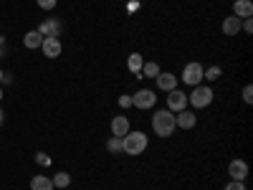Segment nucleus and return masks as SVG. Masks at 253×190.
Listing matches in <instances>:
<instances>
[{"label":"nucleus","mask_w":253,"mask_h":190,"mask_svg":"<svg viewBox=\"0 0 253 190\" xmlns=\"http://www.w3.org/2000/svg\"><path fill=\"white\" fill-rule=\"evenodd\" d=\"M147 142H150V140H147V135L144 132H126L124 137H122V152L124 155H129V157H139L144 150H147Z\"/></svg>","instance_id":"f257e3e1"},{"label":"nucleus","mask_w":253,"mask_h":190,"mask_svg":"<svg viewBox=\"0 0 253 190\" xmlns=\"http://www.w3.org/2000/svg\"><path fill=\"white\" fill-rule=\"evenodd\" d=\"M152 130L157 132V137H172V132L177 130L175 124V114L170 109H160L152 117Z\"/></svg>","instance_id":"f03ea898"},{"label":"nucleus","mask_w":253,"mask_h":190,"mask_svg":"<svg viewBox=\"0 0 253 190\" xmlns=\"http://www.w3.org/2000/svg\"><path fill=\"white\" fill-rule=\"evenodd\" d=\"M213 99H215V92L210 89V87H205V84H198V87H193V92L187 94V104H193L195 109L210 107V104H213Z\"/></svg>","instance_id":"7ed1b4c3"},{"label":"nucleus","mask_w":253,"mask_h":190,"mask_svg":"<svg viewBox=\"0 0 253 190\" xmlns=\"http://www.w3.org/2000/svg\"><path fill=\"white\" fill-rule=\"evenodd\" d=\"M155 104H157V94H155L152 89H139L137 94H132V107H137V109H142V112L152 109Z\"/></svg>","instance_id":"20e7f679"},{"label":"nucleus","mask_w":253,"mask_h":190,"mask_svg":"<svg viewBox=\"0 0 253 190\" xmlns=\"http://www.w3.org/2000/svg\"><path fill=\"white\" fill-rule=\"evenodd\" d=\"M187 87H198V84H203V66L198 61H193V63H187V66L182 69V76H180Z\"/></svg>","instance_id":"39448f33"},{"label":"nucleus","mask_w":253,"mask_h":190,"mask_svg":"<svg viewBox=\"0 0 253 190\" xmlns=\"http://www.w3.org/2000/svg\"><path fill=\"white\" fill-rule=\"evenodd\" d=\"M187 107V94L180 92V89H172V92H167V109H170L172 114L182 112Z\"/></svg>","instance_id":"423d86ee"},{"label":"nucleus","mask_w":253,"mask_h":190,"mask_svg":"<svg viewBox=\"0 0 253 190\" xmlns=\"http://www.w3.org/2000/svg\"><path fill=\"white\" fill-rule=\"evenodd\" d=\"M41 51H43L46 58H58L61 51H63V46H61V41H58L56 36H46L43 44H41Z\"/></svg>","instance_id":"0eeeda50"},{"label":"nucleus","mask_w":253,"mask_h":190,"mask_svg":"<svg viewBox=\"0 0 253 190\" xmlns=\"http://www.w3.org/2000/svg\"><path fill=\"white\" fill-rule=\"evenodd\" d=\"M61 28H63V26H61V20H56V18H46L36 31L43 36V38H46V36H56V38H58V36H61Z\"/></svg>","instance_id":"6e6552de"},{"label":"nucleus","mask_w":253,"mask_h":190,"mask_svg":"<svg viewBox=\"0 0 253 190\" xmlns=\"http://www.w3.org/2000/svg\"><path fill=\"white\" fill-rule=\"evenodd\" d=\"M155 81H157V89H160V92H172V89H177V76L170 74V71H160V76H157Z\"/></svg>","instance_id":"1a4fd4ad"},{"label":"nucleus","mask_w":253,"mask_h":190,"mask_svg":"<svg viewBox=\"0 0 253 190\" xmlns=\"http://www.w3.org/2000/svg\"><path fill=\"white\" fill-rule=\"evenodd\" d=\"M228 175L233 178V180H246V178H248V162L233 160V162L228 165Z\"/></svg>","instance_id":"9d476101"},{"label":"nucleus","mask_w":253,"mask_h":190,"mask_svg":"<svg viewBox=\"0 0 253 190\" xmlns=\"http://www.w3.org/2000/svg\"><path fill=\"white\" fill-rule=\"evenodd\" d=\"M175 124L180 127V130H193V127L198 124V117H195L193 112L182 109V112H177V114H175Z\"/></svg>","instance_id":"9b49d317"},{"label":"nucleus","mask_w":253,"mask_h":190,"mask_svg":"<svg viewBox=\"0 0 253 190\" xmlns=\"http://www.w3.org/2000/svg\"><path fill=\"white\" fill-rule=\"evenodd\" d=\"M129 130H132V127H129V117L119 114V117L112 119V135H114V137H124Z\"/></svg>","instance_id":"f8f14e48"},{"label":"nucleus","mask_w":253,"mask_h":190,"mask_svg":"<svg viewBox=\"0 0 253 190\" xmlns=\"http://www.w3.org/2000/svg\"><path fill=\"white\" fill-rule=\"evenodd\" d=\"M233 15L246 20V18H253V3L251 0H236L233 3Z\"/></svg>","instance_id":"ddd939ff"},{"label":"nucleus","mask_w":253,"mask_h":190,"mask_svg":"<svg viewBox=\"0 0 253 190\" xmlns=\"http://www.w3.org/2000/svg\"><path fill=\"white\" fill-rule=\"evenodd\" d=\"M223 33H225V36H238V33H241V18L228 15V18L223 20Z\"/></svg>","instance_id":"4468645a"},{"label":"nucleus","mask_w":253,"mask_h":190,"mask_svg":"<svg viewBox=\"0 0 253 190\" xmlns=\"http://www.w3.org/2000/svg\"><path fill=\"white\" fill-rule=\"evenodd\" d=\"M41 44H43V36H41L38 31H28V33L23 36V46H26V48H31V51L41 48Z\"/></svg>","instance_id":"2eb2a0df"},{"label":"nucleus","mask_w":253,"mask_h":190,"mask_svg":"<svg viewBox=\"0 0 253 190\" xmlns=\"http://www.w3.org/2000/svg\"><path fill=\"white\" fill-rule=\"evenodd\" d=\"M31 190H53V180L48 175H33L31 178Z\"/></svg>","instance_id":"dca6fc26"},{"label":"nucleus","mask_w":253,"mask_h":190,"mask_svg":"<svg viewBox=\"0 0 253 190\" xmlns=\"http://www.w3.org/2000/svg\"><path fill=\"white\" fill-rule=\"evenodd\" d=\"M142 66H144V56H142V53H129V58H126V69L139 76Z\"/></svg>","instance_id":"f3484780"},{"label":"nucleus","mask_w":253,"mask_h":190,"mask_svg":"<svg viewBox=\"0 0 253 190\" xmlns=\"http://www.w3.org/2000/svg\"><path fill=\"white\" fill-rule=\"evenodd\" d=\"M160 71H162V69L157 66V61H144V66H142L139 76H144V79H157Z\"/></svg>","instance_id":"a211bd4d"},{"label":"nucleus","mask_w":253,"mask_h":190,"mask_svg":"<svg viewBox=\"0 0 253 190\" xmlns=\"http://www.w3.org/2000/svg\"><path fill=\"white\" fill-rule=\"evenodd\" d=\"M107 152H109V155H119V152H122V137H114V135H112V137L107 140Z\"/></svg>","instance_id":"6ab92c4d"},{"label":"nucleus","mask_w":253,"mask_h":190,"mask_svg":"<svg viewBox=\"0 0 253 190\" xmlns=\"http://www.w3.org/2000/svg\"><path fill=\"white\" fill-rule=\"evenodd\" d=\"M51 180H53V188H69L71 185V175L63 173V170L56 173V178H51Z\"/></svg>","instance_id":"aec40b11"},{"label":"nucleus","mask_w":253,"mask_h":190,"mask_svg":"<svg viewBox=\"0 0 253 190\" xmlns=\"http://www.w3.org/2000/svg\"><path fill=\"white\" fill-rule=\"evenodd\" d=\"M220 76H223L220 66H210V69H203V79H208V81H218Z\"/></svg>","instance_id":"412c9836"},{"label":"nucleus","mask_w":253,"mask_h":190,"mask_svg":"<svg viewBox=\"0 0 253 190\" xmlns=\"http://www.w3.org/2000/svg\"><path fill=\"white\" fill-rule=\"evenodd\" d=\"M36 5H38L41 10H53V8L58 5V0H36Z\"/></svg>","instance_id":"4be33fe9"},{"label":"nucleus","mask_w":253,"mask_h":190,"mask_svg":"<svg viewBox=\"0 0 253 190\" xmlns=\"http://www.w3.org/2000/svg\"><path fill=\"white\" fill-rule=\"evenodd\" d=\"M36 162H38L41 167H48V165H51V157H48L46 152H36Z\"/></svg>","instance_id":"5701e85b"},{"label":"nucleus","mask_w":253,"mask_h":190,"mask_svg":"<svg viewBox=\"0 0 253 190\" xmlns=\"http://www.w3.org/2000/svg\"><path fill=\"white\" fill-rule=\"evenodd\" d=\"M119 107H122V109H129V107H132V94H122V96H119Z\"/></svg>","instance_id":"b1692460"},{"label":"nucleus","mask_w":253,"mask_h":190,"mask_svg":"<svg viewBox=\"0 0 253 190\" xmlns=\"http://www.w3.org/2000/svg\"><path fill=\"white\" fill-rule=\"evenodd\" d=\"M223 190H246V185H243V180H230Z\"/></svg>","instance_id":"393cba45"},{"label":"nucleus","mask_w":253,"mask_h":190,"mask_svg":"<svg viewBox=\"0 0 253 190\" xmlns=\"http://www.w3.org/2000/svg\"><path fill=\"white\" fill-rule=\"evenodd\" d=\"M243 101L246 104L253 101V87H251V84H246V87H243Z\"/></svg>","instance_id":"a878e982"},{"label":"nucleus","mask_w":253,"mask_h":190,"mask_svg":"<svg viewBox=\"0 0 253 190\" xmlns=\"http://www.w3.org/2000/svg\"><path fill=\"white\" fill-rule=\"evenodd\" d=\"M241 31H243V33H253V20H251V18L241 20Z\"/></svg>","instance_id":"bb28decb"},{"label":"nucleus","mask_w":253,"mask_h":190,"mask_svg":"<svg viewBox=\"0 0 253 190\" xmlns=\"http://www.w3.org/2000/svg\"><path fill=\"white\" fill-rule=\"evenodd\" d=\"M8 56V44H5V38L0 36V58H5Z\"/></svg>","instance_id":"cd10ccee"},{"label":"nucleus","mask_w":253,"mask_h":190,"mask_svg":"<svg viewBox=\"0 0 253 190\" xmlns=\"http://www.w3.org/2000/svg\"><path fill=\"white\" fill-rule=\"evenodd\" d=\"M139 10V0H129V13Z\"/></svg>","instance_id":"c85d7f7f"},{"label":"nucleus","mask_w":253,"mask_h":190,"mask_svg":"<svg viewBox=\"0 0 253 190\" xmlns=\"http://www.w3.org/2000/svg\"><path fill=\"white\" fill-rule=\"evenodd\" d=\"M3 122H5V112H3V109H0V124H3Z\"/></svg>","instance_id":"c756f323"},{"label":"nucleus","mask_w":253,"mask_h":190,"mask_svg":"<svg viewBox=\"0 0 253 190\" xmlns=\"http://www.w3.org/2000/svg\"><path fill=\"white\" fill-rule=\"evenodd\" d=\"M3 96H5V94H3V87H0V101H3Z\"/></svg>","instance_id":"7c9ffc66"},{"label":"nucleus","mask_w":253,"mask_h":190,"mask_svg":"<svg viewBox=\"0 0 253 190\" xmlns=\"http://www.w3.org/2000/svg\"><path fill=\"white\" fill-rule=\"evenodd\" d=\"M3 74H5V71H3V69H0V81H3Z\"/></svg>","instance_id":"2f4dec72"}]
</instances>
